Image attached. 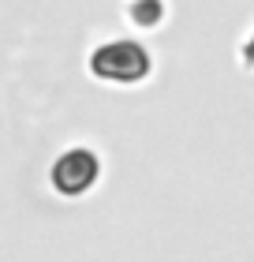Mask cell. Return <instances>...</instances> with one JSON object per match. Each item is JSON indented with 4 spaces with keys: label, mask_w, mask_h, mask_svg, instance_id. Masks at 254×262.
<instances>
[{
    "label": "cell",
    "mask_w": 254,
    "mask_h": 262,
    "mask_svg": "<svg viewBox=\"0 0 254 262\" xmlns=\"http://www.w3.org/2000/svg\"><path fill=\"white\" fill-rule=\"evenodd\" d=\"M247 60H254V38H250V45H247Z\"/></svg>",
    "instance_id": "3957f363"
},
{
    "label": "cell",
    "mask_w": 254,
    "mask_h": 262,
    "mask_svg": "<svg viewBox=\"0 0 254 262\" xmlns=\"http://www.w3.org/2000/svg\"><path fill=\"white\" fill-rule=\"evenodd\" d=\"M90 71L112 82H138L150 71V56L135 41H108L90 56Z\"/></svg>",
    "instance_id": "6da1fadb"
},
{
    "label": "cell",
    "mask_w": 254,
    "mask_h": 262,
    "mask_svg": "<svg viewBox=\"0 0 254 262\" xmlns=\"http://www.w3.org/2000/svg\"><path fill=\"white\" fill-rule=\"evenodd\" d=\"M98 180V158L90 150H67L53 165V187L60 195H82Z\"/></svg>",
    "instance_id": "7a4b0ae2"
}]
</instances>
